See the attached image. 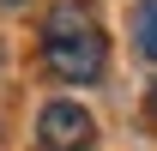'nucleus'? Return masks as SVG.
<instances>
[{"label": "nucleus", "instance_id": "f257e3e1", "mask_svg": "<svg viewBox=\"0 0 157 151\" xmlns=\"http://www.w3.org/2000/svg\"><path fill=\"white\" fill-rule=\"evenodd\" d=\"M42 67L60 85H97L109 67V42L103 30H78V37H42Z\"/></svg>", "mask_w": 157, "mask_h": 151}, {"label": "nucleus", "instance_id": "f03ea898", "mask_svg": "<svg viewBox=\"0 0 157 151\" xmlns=\"http://www.w3.org/2000/svg\"><path fill=\"white\" fill-rule=\"evenodd\" d=\"M36 139H42V151H91L97 145V115L73 97H55L36 115Z\"/></svg>", "mask_w": 157, "mask_h": 151}, {"label": "nucleus", "instance_id": "7ed1b4c3", "mask_svg": "<svg viewBox=\"0 0 157 151\" xmlns=\"http://www.w3.org/2000/svg\"><path fill=\"white\" fill-rule=\"evenodd\" d=\"M78 30H97V6H91V0H60V6H48L42 37H78Z\"/></svg>", "mask_w": 157, "mask_h": 151}, {"label": "nucleus", "instance_id": "20e7f679", "mask_svg": "<svg viewBox=\"0 0 157 151\" xmlns=\"http://www.w3.org/2000/svg\"><path fill=\"white\" fill-rule=\"evenodd\" d=\"M133 42H139V55L157 67V0H139L133 6Z\"/></svg>", "mask_w": 157, "mask_h": 151}, {"label": "nucleus", "instance_id": "39448f33", "mask_svg": "<svg viewBox=\"0 0 157 151\" xmlns=\"http://www.w3.org/2000/svg\"><path fill=\"white\" fill-rule=\"evenodd\" d=\"M145 103H151V121H157V79H151V97H145Z\"/></svg>", "mask_w": 157, "mask_h": 151}, {"label": "nucleus", "instance_id": "423d86ee", "mask_svg": "<svg viewBox=\"0 0 157 151\" xmlns=\"http://www.w3.org/2000/svg\"><path fill=\"white\" fill-rule=\"evenodd\" d=\"M0 6H6V12H18V6H30V0H0Z\"/></svg>", "mask_w": 157, "mask_h": 151}, {"label": "nucleus", "instance_id": "0eeeda50", "mask_svg": "<svg viewBox=\"0 0 157 151\" xmlns=\"http://www.w3.org/2000/svg\"><path fill=\"white\" fill-rule=\"evenodd\" d=\"M0 67H6V42H0Z\"/></svg>", "mask_w": 157, "mask_h": 151}]
</instances>
